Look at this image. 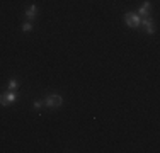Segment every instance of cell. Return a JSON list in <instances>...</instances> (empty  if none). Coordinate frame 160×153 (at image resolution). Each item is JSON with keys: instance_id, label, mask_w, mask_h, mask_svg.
<instances>
[{"instance_id": "6da1fadb", "label": "cell", "mask_w": 160, "mask_h": 153, "mask_svg": "<svg viewBox=\"0 0 160 153\" xmlns=\"http://www.w3.org/2000/svg\"><path fill=\"white\" fill-rule=\"evenodd\" d=\"M19 99L17 92L16 90H9V92H3V94H0V106L3 107H9L10 104H14Z\"/></svg>"}, {"instance_id": "7a4b0ae2", "label": "cell", "mask_w": 160, "mask_h": 153, "mask_svg": "<svg viewBox=\"0 0 160 153\" xmlns=\"http://www.w3.org/2000/svg\"><path fill=\"white\" fill-rule=\"evenodd\" d=\"M63 104V99L62 95L58 94H49L46 95V99H44V106L48 107V109H56V107H60Z\"/></svg>"}, {"instance_id": "3957f363", "label": "cell", "mask_w": 160, "mask_h": 153, "mask_svg": "<svg viewBox=\"0 0 160 153\" xmlns=\"http://www.w3.org/2000/svg\"><path fill=\"white\" fill-rule=\"evenodd\" d=\"M124 22L128 24V27L133 29H140V22H142V17H140L136 12H126L124 14Z\"/></svg>"}, {"instance_id": "277c9868", "label": "cell", "mask_w": 160, "mask_h": 153, "mask_svg": "<svg viewBox=\"0 0 160 153\" xmlns=\"http://www.w3.org/2000/svg\"><path fill=\"white\" fill-rule=\"evenodd\" d=\"M140 26H143L145 32H148V34H153L155 32V24H153V21H152L150 17H142Z\"/></svg>"}, {"instance_id": "5b68a950", "label": "cell", "mask_w": 160, "mask_h": 153, "mask_svg": "<svg viewBox=\"0 0 160 153\" xmlns=\"http://www.w3.org/2000/svg\"><path fill=\"white\" fill-rule=\"evenodd\" d=\"M150 10H152V3H150V2H145L143 5L138 9V12H136V14H138L140 17H148V14H150Z\"/></svg>"}, {"instance_id": "8992f818", "label": "cell", "mask_w": 160, "mask_h": 153, "mask_svg": "<svg viewBox=\"0 0 160 153\" xmlns=\"http://www.w3.org/2000/svg\"><path fill=\"white\" fill-rule=\"evenodd\" d=\"M36 14H38V7L36 5H31L29 9H26V17H28L29 21H32V19L36 17Z\"/></svg>"}, {"instance_id": "52a82bcc", "label": "cell", "mask_w": 160, "mask_h": 153, "mask_svg": "<svg viewBox=\"0 0 160 153\" xmlns=\"http://www.w3.org/2000/svg\"><path fill=\"white\" fill-rule=\"evenodd\" d=\"M17 87H19V82L16 78L9 80V90H17Z\"/></svg>"}, {"instance_id": "ba28073f", "label": "cell", "mask_w": 160, "mask_h": 153, "mask_svg": "<svg viewBox=\"0 0 160 153\" xmlns=\"http://www.w3.org/2000/svg\"><path fill=\"white\" fill-rule=\"evenodd\" d=\"M22 31H24V32L32 31V24H31V22H24V24H22Z\"/></svg>"}, {"instance_id": "9c48e42d", "label": "cell", "mask_w": 160, "mask_h": 153, "mask_svg": "<svg viewBox=\"0 0 160 153\" xmlns=\"http://www.w3.org/2000/svg\"><path fill=\"white\" fill-rule=\"evenodd\" d=\"M34 109H41V107L44 106V101H34Z\"/></svg>"}]
</instances>
